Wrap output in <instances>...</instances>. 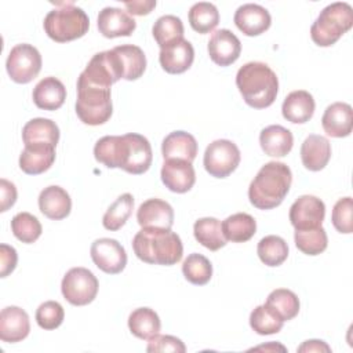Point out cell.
<instances>
[{"label":"cell","mask_w":353,"mask_h":353,"mask_svg":"<svg viewBox=\"0 0 353 353\" xmlns=\"http://www.w3.org/2000/svg\"><path fill=\"white\" fill-rule=\"evenodd\" d=\"M94 157L108 168H121L128 174L139 175L152 165V146L141 134L106 135L97 141Z\"/></svg>","instance_id":"cell-1"},{"label":"cell","mask_w":353,"mask_h":353,"mask_svg":"<svg viewBox=\"0 0 353 353\" xmlns=\"http://www.w3.org/2000/svg\"><path fill=\"white\" fill-rule=\"evenodd\" d=\"M292 183L290 167L281 161H269L258 171L248 188L250 203L258 210H272L283 203Z\"/></svg>","instance_id":"cell-2"},{"label":"cell","mask_w":353,"mask_h":353,"mask_svg":"<svg viewBox=\"0 0 353 353\" xmlns=\"http://www.w3.org/2000/svg\"><path fill=\"white\" fill-rule=\"evenodd\" d=\"M135 255L150 265L171 266L182 259L181 237L171 229L142 228L132 240Z\"/></svg>","instance_id":"cell-3"},{"label":"cell","mask_w":353,"mask_h":353,"mask_svg":"<svg viewBox=\"0 0 353 353\" xmlns=\"http://www.w3.org/2000/svg\"><path fill=\"white\" fill-rule=\"evenodd\" d=\"M236 85L244 102L255 109L270 106L279 92L276 73L266 63L258 61L247 62L237 70Z\"/></svg>","instance_id":"cell-4"},{"label":"cell","mask_w":353,"mask_h":353,"mask_svg":"<svg viewBox=\"0 0 353 353\" xmlns=\"http://www.w3.org/2000/svg\"><path fill=\"white\" fill-rule=\"evenodd\" d=\"M61 7L51 10L43 22L47 36L57 43H66L83 37L90 28L85 11L73 3H61Z\"/></svg>","instance_id":"cell-5"},{"label":"cell","mask_w":353,"mask_h":353,"mask_svg":"<svg viewBox=\"0 0 353 353\" xmlns=\"http://www.w3.org/2000/svg\"><path fill=\"white\" fill-rule=\"evenodd\" d=\"M353 26L352 6L336 1L324 7L310 28L312 40L320 47L335 44Z\"/></svg>","instance_id":"cell-6"},{"label":"cell","mask_w":353,"mask_h":353,"mask_svg":"<svg viewBox=\"0 0 353 353\" xmlns=\"http://www.w3.org/2000/svg\"><path fill=\"white\" fill-rule=\"evenodd\" d=\"M113 112L110 88L77 83L76 113L79 119L88 125L106 123Z\"/></svg>","instance_id":"cell-7"},{"label":"cell","mask_w":353,"mask_h":353,"mask_svg":"<svg viewBox=\"0 0 353 353\" xmlns=\"http://www.w3.org/2000/svg\"><path fill=\"white\" fill-rule=\"evenodd\" d=\"M99 283L94 273L85 268H72L66 272L61 283L63 298L74 306L91 303L98 294Z\"/></svg>","instance_id":"cell-8"},{"label":"cell","mask_w":353,"mask_h":353,"mask_svg":"<svg viewBox=\"0 0 353 353\" xmlns=\"http://www.w3.org/2000/svg\"><path fill=\"white\" fill-rule=\"evenodd\" d=\"M6 69L12 81L30 83L41 70V55L32 44H17L7 57Z\"/></svg>","instance_id":"cell-9"},{"label":"cell","mask_w":353,"mask_h":353,"mask_svg":"<svg viewBox=\"0 0 353 353\" xmlns=\"http://www.w3.org/2000/svg\"><path fill=\"white\" fill-rule=\"evenodd\" d=\"M240 159L241 154L234 142L229 139H216L207 146L203 164L211 176L226 178L237 168Z\"/></svg>","instance_id":"cell-10"},{"label":"cell","mask_w":353,"mask_h":353,"mask_svg":"<svg viewBox=\"0 0 353 353\" xmlns=\"http://www.w3.org/2000/svg\"><path fill=\"white\" fill-rule=\"evenodd\" d=\"M90 254L95 266L108 274H117L127 265L125 250L114 239H97L91 244Z\"/></svg>","instance_id":"cell-11"},{"label":"cell","mask_w":353,"mask_h":353,"mask_svg":"<svg viewBox=\"0 0 353 353\" xmlns=\"http://www.w3.org/2000/svg\"><path fill=\"white\" fill-rule=\"evenodd\" d=\"M325 216L323 200L312 194L298 197L290 208V222L295 230L320 228Z\"/></svg>","instance_id":"cell-12"},{"label":"cell","mask_w":353,"mask_h":353,"mask_svg":"<svg viewBox=\"0 0 353 353\" xmlns=\"http://www.w3.org/2000/svg\"><path fill=\"white\" fill-rule=\"evenodd\" d=\"M207 48L214 63L219 66H229L239 59L241 43L229 29H218L211 34Z\"/></svg>","instance_id":"cell-13"},{"label":"cell","mask_w":353,"mask_h":353,"mask_svg":"<svg viewBox=\"0 0 353 353\" xmlns=\"http://www.w3.org/2000/svg\"><path fill=\"white\" fill-rule=\"evenodd\" d=\"M160 175L165 188L175 193L189 192L196 182V172L192 163L179 159L164 160Z\"/></svg>","instance_id":"cell-14"},{"label":"cell","mask_w":353,"mask_h":353,"mask_svg":"<svg viewBox=\"0 0 353 353\" xmlns=\"http://www.w3.org/2000/svg\"><path fill=\"white\" fill-rule=\"evenodd\" d=\"M98 30L103 37L114 39L130 36L137 28L135 19L124 10L117 7H105L97 18Z\"/></svg>","instance_id":"cell-15"},{"label":"cell","mask_w":353,"mask_h":353,"mask_svg":"<svg viewBox=\"0 0 353 353\" xmlns=\"http://www.w3.org/2000/svg\"><path fill=\"white\" fill-rule=\"evenodd\" d=\"M233 21L237 29L245 36H258L270 28L272 17L265 7L247 3L236 10Z\"/></svg>","instance_id":"cell-16"},{"label":"cell","mask_w":353,"mask_h":353,"mask_svg":"<svg viewBox=\"0 0 353 353\" xmlns=\"http://www.w3.org/2000/svg\"><path fill=\"white\" fill-rule=\"evenodd\" d=\"M194 59V50L190 41L181 39L160 48L159 61L161 68L171 74L186 72Z\"/></svg>","instance_id":"cell-17"},{"label":"cell","mask_w":353,"mask_h":353,"mask_svg":"<svg viewBox=\"0 0 353 353\" xmlns=\"http://www.w3.org/2000/svg\"><path fill=\"white\" fill-rule=\"evenodd\" d=\"M30 323L28 313L18 306H7L0 313V339L15 343L29 335Z\"/></svg>","instance_id":"cell-18"},{"label":"cell","mask_w":353,"mask_h":353,"mask_svg":"<svg viewBox=\"0 0 353 353\" xmlns=\"http://www.w3.org/2000/svg\"><path fill=\"white\" fill-rule=\"evenodd\" d=\"M137 221L141 228L171 229L174 225V210L161 199H149L139 205Z\"/></svg>","instance_id":"cell-19"},{"label":"cell","mask_w":353,"mask_h":353,"mask_svg":"<svg viewBox=\"0 0 353 353\" xmlns=\"http://www.w3.org/2000/svg\"><path fill=\"white\" fill-rule=\"evenodd\" d=\"M321 125L327 135L343 138L350 135L353 128V110L346 102H334L324 110Z\"/></svg>","instance_id":"cell-20"},{"label":"cell","mask_w":353,"mask_h":353,"mask_svg":"<svg viewBox=\"0 0 353 353\" xmlns=\"http://www.w3.org/2000/svg\"><path fill=\"white\" fill-rule=\"evenodd\" d=\"M39 208L43 215L52 221L66 218L72 210L69 193L57 185L44 188L39 194Z\"/></svg>","instance_id":"cell-21"},{"label":"cell","mask_w":353,"mask_h":353,"mask_svg":"<svg viewBox=\"0 0 353 353\" xmlns=\"http://www.w3.org/2000/svg\"><path fill=\"white\" fill-rule=\"evenodd\" d=\"M331 159V143L330 141L317 134H310L305 138L301 146V160L305 168L309 171L323 170Z\"/></svg>","instance_id":"cell-22"},{"label":"cell","mask_w":353,"mask_h":353,"mask_svg":"<svg viewBox=\"0 0 353 353\" xmlns=\"http://www.w3.org/2000/svg\"><path fill=\"white\" fill-rule=\"evenodd\" d=\"M33 102L39 109L57 110L66 99V88L61 80L48 76L41 79L33 88Z\"/></svg>","instance_id":"cell-23"},{"label":"cell","mask_w":353,"mask_h":353,"mask_svg":"<svg viewBox=\"0 0 353 353\" xmlns=\"http://www.w3.org/2000/svg\"><path fill=\"white\" fill-rule=\"evenodd\" d=\"M314 108L316 103L312 94L305 90H296L285 97L281 113L285 120L294 124H303L313 117Z\"/></svg>","instance_id":"cell-24"},{"label":"cell","mask_w":353,"mask_h":353,"mask_svg":"<svg viewBox=\"0 0 353 353\" xmlns=\"http://www.w3.org/2000/svg\"><path fill=\"white\" fill-rule=\"evenodd\" d=\"M161 154L164 160L179 159L192 163L197 156V141L186 131H172L163 139Z\"/></svg>","instance_id":"cell-25"},{"label":"cell","mask_w":353,"mask_h":353,"mask_svg":"<svg viewBox=\"0 0 353 353\" xmlns=\"http://www.w3.org/2000/svg\"><path fill=\"white\" fill-rule=\"evenodd\" d=\"M259 143L265 154L270 157H283L291 152L294 137L292 132L285 127L272 124L261 131Z\"/></svg>","instance_id":"cell-26"},{"label":"cell","mask_w":353,"mask_h":353,"mask_svg":"<svg viewBox=\"0 0 353 353\" xmlns=\"http://www.w3.org/2000/svg\"><path fill=\"white\" fill-rule=\"evenodd\" d=\"M55 161V146L26 145L19 156V168L29 175L47 171Z\"/></svg>","instance_id":"cell-27"},{"label":"cell","mask_w":353,"mask_h":353,"mask_svg":"<svg viewBox=\"0 0 353 353\" xmlns=\"http://www.w3.org/2000/svg\"><path fill=\"white\" fill-rule=\"evenodd\" d=\"M22 141L26 145L57 146L59 141V128L55 121L44 117L29 120L22 128Z\"/></svg>","instance_id":"cell-28"},{"label":"cell","mask_w":353,"mask_h":353,"mask_svg":"<svg viewBox=\"0 0 353 353\" xmlns=\"http://www.w3.org/2000/svg\"><path fill=\"white\" fill-rule=\"evenodd\" d=\"M117 55L121 74L124 80L139 79L146 69V57L141 47L134 44H123L113 48Z\"/></svg>","instance_id":"cell-29"},{"label":"cell","mask_w":353,"mask_h":353,"mask_svg":"<svg viewBox=\"0 0 353 353\" xmlns=\"http://www.w3.org/2000/svg\"><path fill=\"white\" fill-rule=\"evenodd\" d=\"M194 239L210 251H218L226 245V239L222 232L221 221L212 216L200 218L193 225Z\"/></svg>","instance_id":"cell-30"},{"label":"cell","mask_w":353,"mask_h":353,"mask_svg":"<svg viewBox=\"0 0 353 353\" xmlns=\"http://www.w3.org/2000/svg\"><path fill=\"white\" fill-rule=\"evenodd\" d=\"M128 328L137 338L149 341L160 332V317L150 307H138L128 316Z\"/></svg>","instance_id":"cell-31"},{"label":"cell","mask_w":353,"mask_h":353,"mask_svg":"<svg viewBox=\"0 0 353 353\" xmlns=\"http://www.w3.org/2000/svg\"><path fill=\"white\" fill-rule=\"evenodd\" d=\"M221 225L225 239L232 243L248 241L256 232V221L247 212L233 214Z\"/></svg>","instance_id":"cell-32"},{"label":"cell","mask_w":353,"mask_h":353,"mask_svg":"<svg viewBox=\"0 0 353 353\" xmlns=\"http://www.w3.org/2000/svg\"><path fill=\"white\" fill-rule=\"evenodd\" d=\"M188 18L194 32L205 34L216 28L219 22V11L212 3L199 1L190 7Z\"/></svg>","instance_id":"cell-33"},{"label":"cell","mask_w":353,"mask_h":353,"mask_svg":"<svg viewBox=\"0 0 353 353\" xmlns=\"http://www.w3.org/2000/svg\"><path fill=\"white\" fill-rule=\"evenodd\" d=\"M283 321L292 320L299 312V299L295 292L287 288L273 290L265 302Z\"/></svg>","instance_id":"cell-34"},{"label":"cell","mask_w":353,"mask_h":353,"mask_svg":"<svg viewBox=\"0 0 353 353\" xmlns=\"http://www.w3.org/2000/svg\"><path fill=\"white\" fill-rule=\"evenodd\" d=\"M132 208H134L132 194L130 193L120 194L106 210L102 218L103 228L110 232H116L121 229V226H124V223L132 214Z\"/></svg>","instance_id":"cell-35"},{"label":"cell","mask_w":353,"mask_h":353,"mask_svg":"<svg viewBox=\"0 0 353 353\" xmlns=\"http://www.w3.org/2000/svg\"><path fill=\"white\" fill-rule=\"evenodd\" d=\"M256 252L266 266H280L288 256V245L283 237L269 234L259 240Z\"/></svg>","instance_id":"cell-36"},{"label":"cell","mask_w":353,"mask_h":353,"mask_svg":"<svg viewBox=\"0 0 353 353\" xmlns=\"http://www.w3.org/2000/svg\"><path fill=\"white\" fill-rule=\"evenodd\" d=\"M153 37L160 48L183 39V23L181 18L175 15H163L160 17L153 28Z\"/></svg>","instance_id":"cell-37"},{"label":"cell","mask_w":353,"mask_h":353,"mask_svg":"<svg viewBox=\"0 0 353 353\" xmlns=\"http://www.w3.org/2000/svg\"><path fill=\"white\" fill-rule=\"evenodd\" d=\"M182 273L189 283L194 285H204L212 277V265L204 255L193 252L183 261Z\"/></svg>","instance_id":"cell-38"},{"label":"cell","mask_w":353,"mask_h":353,"mask_svg":"<svg viewBox=\"0 0 353 353\" xmlns=\"http://www.w3.org/2000/svg\"><path fill=\"white\" fill-rule=\"evenodd\" d=\"M294 240L296 248L306 255H319L328 245L327 232L323 226L314 229L295 230Z\"/></svg>","instance_id":"cell-39"},{"label":"cell","mask_w":353,"mask_h":353,"mask_svg":"<svg viewBox=\"0 0 353 353\" xmlns=\"http://www.w3.org/2000/svg\"><path fill=\"white\" fill-rule=\"evenodd\" d=\"M284 321L268 305L256 306L250 314V325L259 335H272L283 328Z\"/></svg>","instance_id":"cell-40"},{"label":"cell","mask_w":353,"mask_h":353,"mask_svg":"<svg viewBox=\"0 0 353 353\" xmlns=\"http://www.w3.org/2000/svg\"><path fill=\"white\" fill-rule=\"evenodd\" d=\"M11 230L19 241L30 244L41 236L43 228L40 221L30 212H19L11 219Z\"/></svg>","instance_id":"cell-41"},{"label":"cell","mask_w":353,"mask_h":353,"mask_svg":"<svg viewBox=\"0 0 353 353\" xmlns=\"http://www.w3.org/2000/svg\"><path fill=\"white\" fill-rule=\"evenodd\" d=\"M65 317L63 307L57 301H47L41 303L36 310V321L43 330L58 328Z\"/></svg>","instance_id":"cell-42"},{"label":"cell","mask_w":353,"mask_h":353,"mask_svg":"<svg viewBox=\"0 0 353 353\" xmlns=\"http://www.w3.org/2000/svg\"><path fill=\"white\" fill-rule=\"evenodd\" d=\"M352 211H353V201L352 197L339 199L331 214V221L334 228L339 233H352L353 232V221H352Z\"/></svg>","instance_id":"cell-43"},{"label":"cell","mask_w":353,"mask_h":353,"mask_svg":"<svg viewBox=\"0 0 353 353\" xmlns=\"http://www.w3.org/2000/svg\"><path fill=\"white\" fill-rule=\"evenodd\" d=\"M148 352L154 353V352H174V353H185L186 346L183 342L172 335H154L153 338L149 339L148 342Z\"/></svg>","instance_id":"cell-44"},{"label":"cell","mask_w":353,"mask_h":353,"mask_svg":"<svg viewBox=\"0 0 353 353\" xmlns=\"http://www.w3.org/2000/svg\"><path fill=\"white\" fill-rule=\"evenodd\" d=\"M18 254L14 247L8 244H0V276L7 277L17 266Z\"/></svg>","instance_id":"cell-45"},{"label":"cell","mask_w":353,"mask_h":353,"mask_svg":"<svg viewBox=\"0 0 353 353\" xmlns=\"http://www.w3.org/2000/svg\"><path fill=\"white\" fill-rule=\"evenodd\" d=\"M0 190H1V205L0 211L4 212L10 207H12L17 201V188L12 182L1 178L0 179Z\"/></svg>","instance_id":"cell-46"},{"label":"cell","mask_w":353,"mask_h":353,"mask_svg":"<svg viewBox=\"0 0 353 353\" xmlns=\"http://www.w3.org/2000/svg\"><path fill=\"white\" fill-rule=\"evenodd\" d=\"M124 7L131 15H148L156 7L154 0H139V1H125Z\"/></svg>","instance_id":"cell-47"},{"label":"cell","mask_w":353,"mask_h":353,"mask_svg":"<svg viewBox=\"0 0 353 353\" xmlns=\"http://www.w3.org/2000/svg\"><path fill=\"white\" fill-rule=\"evenodd\" d=\"M298 352H331V347L324 341L309 339V341H305L298 347Z\"/></svg>","instance_id":"cell-48"}]
</instances>
